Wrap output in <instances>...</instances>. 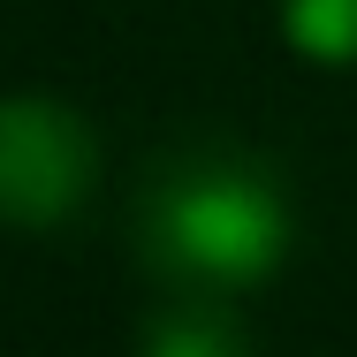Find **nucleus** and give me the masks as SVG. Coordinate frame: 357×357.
<instances>
[{
  "instance_id": "nucleus-1",
  "label": "nucleus",
  "mask_w": 357,
  "mask_h": 357,
  "mask_svg": "<svg viewBox=\"0 0 357 357\" xmlns=\"http://www.w3.org/2000/svg\"><path fill=\"white\" fill-rule=\"evenodd\" d=\"M137 251L152 274L198 296H236L282 274L296 251V213H289L282 175L236 144L183 152L144 183L137 206Z\"/></svg>"
},
{
  "instance_id": "nucleus-3",
  "label": "nucleus",
  "mask_w": 357,
  "mask_h": 357,
  "mask_svg": "<svg viewBox=\"0 0 357 357\" xmlns=\"http://www.w3.org/2000/svg\"><path fill=\"white\" fill-rule=\"evenodd\" d=\"M137 357H251L243 350V327H236V312L220 304V296H183V304H167L152 327H144Z\"/></svg>"
},
{
  "instance_id": "nucleus-4",
  "label": "nucleus",
  "mask_w": 357,
  "mask_h": 357,
  "mask_svg": "<svg viewBox=\"0 0 357 357\" xmlns=\"http://www.w3.org/2000/svg\"><path fill=\"white\" fill-rule=\"evenodd\" d=\"M282 38L319 69H350L357 61V0H282Z\"/></svg>"
},
{
  "instance_id": "nucleus-2",
  "label": "nucleus",
  "mask_w": 357,
  "mask_h": 357,
  "mask_svg": "<svg viewBox=\"0 0 357 357\" xmlns=\"http://www.w3.org/2000/svg\"><path fill=\"white\" fill-rule=\"evenodd\" d=\"M99 183V137L69 99L8 91L0 99V220L69 228Z\"/></svg>"
}]
</instances>
